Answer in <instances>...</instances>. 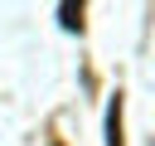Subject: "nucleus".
Here are the masks:
<instances>
[{
  "label": "nucleus",
  "instance_id": "obj_1",
  "mask_svg": "<svg viewBox=\"0 0 155 146\" xmlns=\"http://www.w3.org/2000/svg\"><path fill=\"white\" fill-rule=\"evenodd\" d=\"M107 146H126V141H121V92H116L111 107H107Z\"/></svg>",
  "mask_w": 155,
  "mask_h": 146
},
{
  "label": "nucleus",
  "instance_id": "obj_2",
  "mask_svg": "<svg viewBox=\"0 0 155 146\" xmlns=\"http://www.w3.org/2000/svg\"><path fill=\"white\" fill-rule=\"evenodd\" d=\"M82 15H87V10H82V5H73V0H68V5H58V19H63V29H82Z\"/></svg>",
  "mask_w": 155,
  "mask_h": 146
}]
</instances>
